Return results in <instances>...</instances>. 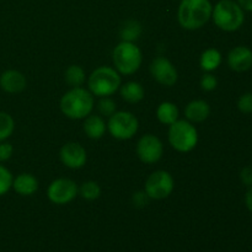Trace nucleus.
Listing matches in <instances>:
<instances>
[{
    "label": "nucleus",
    "instance_id": "f257e3e1",
    "mask_svg": "<svg viewBox=\"0 0 252 252\" xmlns=\"http://www.w3.org/2000/svg\"><path fill=\"white\" fill-rule=\"evenodd\" d=\"M213 5L209 0H182L177 19L185 30H198L211 20Z\"/></svg>",
    "mask_w": 252,
    "mask_h": 252
},
{
    "label": "nucleus",
    "instance_id": "f03ea898",
    "mask_svg": "<svg viewBox=\"0 0 252 252\" xmlns=\"http://www.w3.org/2000/svg\"><path fill=\"white\" fill-rule=\"evenodd\" d=\"M95 106L94 95L86 89L73 88L63 95L61 100V110L64 116L70 120H83L91 115Z\"/></svg>",
    "mask_w": 252,
    "mask_h": 252
},
{
    "label": "nucleus",
    "instance_id": "7ed1b4c3",
    "mask_svg": "<svg viewBox=\"0 0 252 252\" xmlns=\"http://www.w3.org/2000/svg\"><path fill=\"white\" fill-rule=\"evenodd\" d=\"M212 19L218 29L225 32H234L243 26L245 12L234 0H219L213 7Z\"/></svg>",
    "mask_w": 252,
    "mask_h": 252
},
{
    "label": "nucleus",
    "instance_id": "20e7f679",
    "mask_svg": "<svg viewBox=\"0 0 252 252\" xmlns=\"http://www.w3.org/2000/svg\"><path fill=\"white\" fill-rule=\"evenodd\" d=\"M89 91L97 97L111 96L121 88L120 73L112 66L102 65L91 73L88 80Z\"/></svg>",
    "mask_w": 252,
    "mask_h": 252
},
{
    "label": "nucleus",
    "instance_id": "39448f33",
    "mask_svg": "<svg viewBox=\"0 0 252 252\" xmlns=\"http://www.w3.org/2000/svg\"><path fill=\"white\" fill-rule=\"evenodd\" d=\"M112 61L118 73L122 75H132L142 65L143 54L134 42L122 41L113 49Z\"/></svg>",
    "mask_w": 252,
    "mask_h": 252
},
{
    "label": "nucleus",
    "instance_id": "423d86ee",
    "mask_svg": "<svg viewBox=\"0 0 252 252\" xmlns=\"http://www.w3.org/2000/svg\"><path fill=\"white\" fill-rule=\"evenodd\" d=\"M169 143L180 153H189L198 143V132L189 121L177 120L169 128Z\"/></svg>",
    "mask_w": 252,
    "mask_h": 252
},
{
    "label": "nucleus",
    "instance_id": "0eeeda50",
    "mask_svg": "<svg viewBox=\"0 0 252 252\" xmlns=\"http://www.w3.org/2000/svg\"><path fill=\"white\" fill-rule=\"evenodd\" d=\"M139 128L138 118L129 111H116L107 122V129L113 138L128 140L135 135Z\"/></svg>",
    "mask_w": 252,
    "mask_h": 252
},
{
    "label": "nucleus",
    "instance_id": "6e6552de",
    "mask_svg": "<svg viewBox=\"0 0 252 252\" xmlns=\"http://www.w3.org/2000/svg\"><path fill=\"white\" fill-rule=\"evenodd\" d=\"M174 187L175 181L172 175L165 170H158L147 179L144 192L152 199H164L172 193Z\"/></svg>",
    "mask_w": 252,
    "mask_h": 252
},
{
    "label": "nucleus",
    "instance_id": "1a4fd4ad",
    "mask_svg": "<svg viewBox=\"0 0 252 252\" xmlns=\"http://www.w3.org/2000/svg\"><path fill=\"white\" fill-rule=\"evenodd\" d=\"M79 194V187L70 179H57L47 189V197L54 204H68Z\"/></svg>",
    "mask_w": 252,
    "mask_h": 252
},
{
    "label": "nucleus",
    "instance_id": "9d476101",
    "mask_svg": "<svg viewBox=\"0 0 252 252\" xmlns=\"http://www.w3.org/2000/svg\"><path fill=\"white\" fill-rule=\"evenodd\" d=\"M164 153L162 142L154 134H145L138 140L137 155L144 164H155Z\"/></svg>",
    "mask_w": 252,
    "mask_h": 252
},
{
    "label": "nucleus",
    "instance_id": "9b49d317",
    "mask_svg": "<svg viewBox=\"0 0 252 252\" xmlns=\"http://www.w3.org/2000/svg\"><path fill=\"white\" fill-rule=\"evenodd\" d=\"M152 76L164 86H172L179 79V73L174 64L165 57H158L150 64Z\"/></svg>",
    "mask_w": 252,
    "mask_h": 252
},
{
    "label": "nucleus",
    "instance_id": "f8f14e48",
    "mask_svg": "<svg viewBox=\"0 0 252 252\" xmlns=\"http://www.w3.org/2000/svg\"><path fill=\"white\" fill-rule=\"evenodd\" d=\"M61 160L66 167L73 170L81 169L88 161V154L83 145L79 143H66L61 149Z\"/></svg>",
    "mask_w": 252,
    "mask_h": 252
},
{
    "label": "nucleus",
    "instance_id": "ddd939ff",
    "mask_svg": "<svg viewBox=\"0 0 252 252\" xmlns=\"http://www.w3.org/2000/svg\"><path fill=\"white\" fill-rule=\"evenodd\" d=\"M228 65L231 70L244 73L252 66V51L246 46H238L228 54Z\"/></svg>",
    "mask_w": 252,
    "mask_h": 252
},
{
    "label": "nucleus",
    "instance_id": "4468645a",
    "mask_svg": "<svg viewBox=\"0 0 252 252\" xmlns=\"http://www.w3.org/2000/svg\"><path fill=\"white\" fill-rule=\"evenodd\" d=\"M26 78L20 71L10 69L0 75V88L9 94H19L26 88Z\"/></svg>",
    "mask_w": 252,
    "mask_h": 252
},
{
    "label": "nucleus",
    "instance_id": "2eb2a0df",
    "mask_svg": "<svg viewBox=\"0 0 252 252\" xmlns=\"http://www.w3.org/2000/svg\"><path fill=\"white\" fill-rule=\"evenodd\" d=\"M12 189L20 196H32L38 189V180L32 174H20L12 180Z\"/></svg>",
    "mask_w": 252,
    "mask_h": 252
},
{
    "label": "nucleus",
    "instance_id": "dca6fc26",
    "mask_svg": "<svg viewBox=\"0 0 252 252\" xmlns=\"http://www.w3.org/2000/svg\"><path fill=\"white\" fill-rule=\"evenodd\" d=\"M211 115V107L204 100H193L185 108V116L187 121L193 123H201Z\"/></svg>",
    "mask_w": 252,
    "mask_h": 252
},
{
    "label": "nucleus",
    "instance_id": "f3484780",
    "mask_svg": "<svg viewBox=\"0 0 252 252\" xmlns=\"http://www.w3.org/2000/svg\"><path fill=\"white\" fill-rule=\"evenodd\" d=\"M107 125L101 116L89 115L84 122V132L90 139H100L105 135Z\"/></svg>",
    "mask_w": 252,
    "mask_h": 252
},
{
    "label": "nucleus",
    "instance_id": "a211bd4d",
    "mask_svg": "<svg viewBox=\"0 0 252 252\" xmlns=\"http://www.w3.org/2000/svg\"><path fill=\"white\" fill-rule=\"evenodd\" d=\"M121 96L128 103H138L144 98L145 91L142 84L138 81H128L120 89Z\"/></svg>",
    "mask_w": 252,
    "mask_h": 252
},
{
    "label": "nucleus",
    "instance_id": "6ab92c4d",
    "mask_svg": "<svg viewBox=\"0 0 252 252\" xmlns=\"http://www.w3.org/2000/svg\"><path fill=\"white\" fill-rule=\"evenodd\" d=\"M157 117L162 125L170 126L179 120V108L175 103L165 101L159 105L157 110Z\"/></svg>",
    "mask_w": 252,
    "mask_h": 252
},
{
    "label": "nucleus",
    "instance_id": "aec40b11",
    "mask_svg": "<svg viewBox=\"0 0 252 252\" xmlns=\"http://www.w3.org/2000/svg\"><path fill=\"white\" fill-rule=\"evenodd\" d=\"M221 64V53L216 48H208L202 53L201 59H199V65L202 70L211 73L218 69Z\"/></svg>",
    "mask_w": 252,
    "mask_h": 252
},
{
    "label": "nucleus",
    "instance_id": "412c9836",
    "mask_svg": "<svg viewBox=\"0 0 252 252\" xmlns=\"http://www.w3.org/2000/svg\"><path fill=\"white\" fill-rule=\"evenodd\" d=\"M142 34V26L138 21L134 20H128L121 29V38L126 42H134Z\"/></svg>",
    "mask_w": 252,
    "mask_h": 252
},
{
    "label": "nucleus",
    "instance_id": "4be33fe9",
    "mask_svg": "<svg viewBox=\"0 0 252 252\" xmlns=\"http://www.w3.org/2000/svg\"><path fill=\"white\" fill-rule=\"evenodd\" d=\"M86 80L84 69L80 65H70L65 70V81L71 88H79Z\"/></svg>",
    "mask_w": 252,
    "mask_h": 252
},
{
    "label": "nucleus",
    "instance_id": "5701e85b",
    "mask_svg": "<svg viewBox=\"0 0 252 252\" xmlns=\"http://www.w3.org/2000/svg\"><path fill=\"white\" fill-rule=\"evenodd\" d=\"M15 129L14 118L6 112L0 111V143L5 142Z\"/></svg>",
    "mask_w": 252,
    "mask_h": 252
},
{
    "label": "nucleus",
    "instance_id": "b1692460",
    "mask_svg": "<svg viewBox=\"0 0 252 252\" xmlns=\"http://www.w3.org/2000/svg\"><path fill=\"white\" fill-rule=\"evenodd\" d=\"M79 193L86 201H95V199H97L100 197L101 189L97 182L86 181L79 189Z\"/></svg>",
    "mask_w": 252,
    "mask_h": 252
},
{
    "label": "nucleus",
    "instance_id": "393cba45",
    "mask_svg": "<svg viewBox=\"0 0 252 252\" xmlns=\"http://www.w3.org/2000/svg\"><path fill=\"white\" fill-rule=\"evenodd\" d=\"M12 180L14 177H12L10 170L0 164V196H4L10 191V189L12 187Z\"/></svg>",
    "mask_w": 252,
    "mask_h": 252
},
{
    "label": "nucleus",
    "instance_id": "a878e982",
    "mask_svg": "<svg viewBox=\"0 0 252 252\" xmlns=\"http://www.w3.org/2000/svg\"><path fill=\"white\" fill-rule=\"evenodd\" d=\"M97 110L102 116L111 117L117 110V105L110 96H106V97H100V101L97 103Z\"/></svg>",
    "mask_w": 252,
    "mask_h": 252
},
{
    "label": "nucleus",
    "instance_id": "bb28decb",
    "mask_svg": "<svg viewBox=\"0 0 252 252\" xmlns=\"http://www.w3.org/2000/svg\"><path fill=\"white\" fill-rule=\"evenodd\" d=\"M238 108L245 115L252 113V93H245L239 97Z\"/></svg>",
    "mask_w": 252,
    "mask_h": 252
},
{
    "label": "nucleus",
    "instance_id": "cd10ccee",
    "mask_svg": "<svg viewBox=\"0 0 252 252\" xmlns=\"http://www.w3.org/2000/svg\"><path fill=\"white\" fill-rule=\"evenodd\" d=\"M217 86H218V80L214 75H212L211 73L204 74L201 78V88L204 91H213L216 90Z\"/></svg>",
    "mask_w": 252,
    "mask_h": 252
},
{
    "label": "nucleus",
    "instance_id": "c85d7f7f",
    "mask_svg": "<svg viewBox=\"0 0 252 252\" xmlns=\"http://www.w3.org/2000/svg\"><path fill=\"white\" fill-rule=\"evenodd\" d=\"M12 152H14V149H12V145L10 143H0V162H4L6 160H9L11 158Z\"/></svg>",
    "mask_w": 252,
    "mask_h": 252
},
{
    "label": "nucleus",
    "instance_id": "c756f323",
    "mask_svg": "<svg viewBox=\"0 0 252 252\" xmlns=\"http://www.w3.org/2000/svg\"><path fill=\"white\" fill-rule=\"evenodd\" d=\"M240 179L245 186L252 187V167L251 166H246L241 170Z\"/></svg>",
    "mask_w": 252,
    "mask_h": 252
},
{
    "label": "nucleus",
    "instance_id": "7c9ffc66",
    "mask_svg": "<svg viewBox=\"0 0 252 252\" xmlns=\"http://www.w3.org/2000/svg\"><path fill=\"white\" fill-rule=\"evenodd\" d=\"M148 198H149V197L147 196V193H145V192H137V193H134V196H133V202H134V206H138V207L147 206Z\"/></svg>",
    "mask_w": 252,
    "mask_h": 252
},
{
    "label": "nucleus",
    "instance_id": "2f4dec72",
    "mask_svg": "<svg viewBox=\"0 0 252 252\" xmlns=\"http://www.w3.org/2000/svg\"><path fill=\"white\" fill-rule=\"evenodd\" d=\"M236 2L243 7L244 11L252 12V0H236Z\"/></svg>",
    "mask_w": 252,
    "mask_h": 252
},
{
    "label": "nucleus",
    "instance_id": "473e14b6",
    "mask_svg": "<svg viewBox=\"0 0 252 252\" xmlns=\"http://www.w3.org/2000/svg\"><path fill=\"white\" fill-rule=\"evenodd\" d=\"M245 204L249 211L252 213V187H249L248 192L245 194Z\"/></svg>",
    "mask_w": 252,
    "mask_h": 252
}]
</instances>
